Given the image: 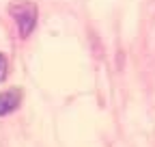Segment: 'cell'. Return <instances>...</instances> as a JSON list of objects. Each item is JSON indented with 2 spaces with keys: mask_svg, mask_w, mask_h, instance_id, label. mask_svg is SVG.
<instances>
[{
  "mask_svg": "<svg viewBox=\"0 0 155 147\" xmlns=\"http://www.w3.org/2000/svg\"><path fill=\"white\" fill-rule=\"evenodd\" d=\"M9 13L13 15V20L17 24V30L22 37H28L35 26H37V7L28 0H15L9 7Z\"/></svg>",
  "mask_w": 155,
  "mask_h": 147,
  "instance_id": "obj_1",
  "label": "cell"
},
{
  "mask_svg": "<svg viewBox=\"0 0 155 147\" xmlns=\"http://www.w3.org/2000/svg\"><path fill=\"white\" fill-rule=\"evenodd\" d=\"M19 102H22V91L19 89H9L5 93H0V117L11 115L19 106Z\"/></svg>",
  "mask_w": 155,
  "mask_h": 147,
  "instance_id": "obj_2",
  "label": "cell"
},
{
  "mask_svg": "<svg viewBox=\"0 0 155 147\" xmlns=\"http://www.w3.org/2000/svg\"><path fill=\"white\" fill-rule=\"evenodd\" d=\"M7 69H9V63H7V56L0 52V82L7 78Z\"/></svg>",
  "mask_w": 155,
  "mask_h": 147,
  "instance_id": "obj_3",
  "label": "cell"
}]
</instances>
